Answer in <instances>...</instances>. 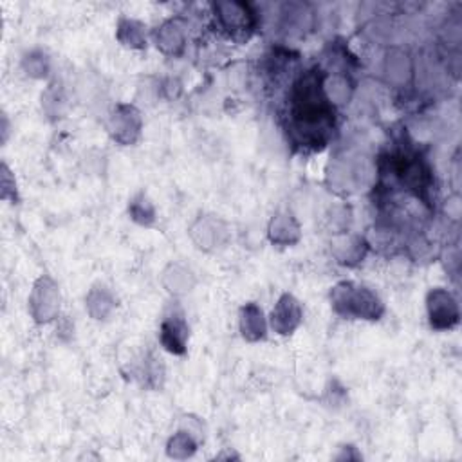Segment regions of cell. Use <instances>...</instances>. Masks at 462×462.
I'll use <instances>...</instances> for the list:
<instances>
[{"instance_id":"obj_1","label":"cell","mask_w":462,"mask_h":462,"mask_svg":"<svg viewBox=\"0 0 462 462\" xmlns=\"http://www.w3.org/2000/svg\"><path fill=\"white\" fill-rule=\"evenodd\" d=\"M219 11H220V19L224 20V23L228 28H244V26H248V10H246V6L242 4H219Z\"/></svg>"}]
</instances>
